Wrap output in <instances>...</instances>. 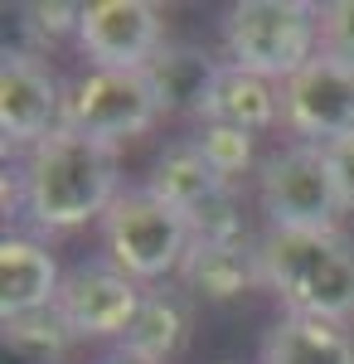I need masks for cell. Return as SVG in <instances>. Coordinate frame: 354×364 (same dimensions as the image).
Segmentation results:
<instances>
[{"label": "cell", "mask_w": 354, "mask_h": 364, "mask_svg": "<svg viewBox=\"0 0 354 364\" xmlns=\"http://www.w3.org/2000/svg\"><path fill=\"white\" fill-rule=\"evenodd\" d=\"M117 146H102L92 136H78L58 127L49 141H39L25 156L20 170V204L44 233H68L87 219H102L112 199L122 195L117 185Z\"/></svg>", "instance_id": "6da1fadb"}, {"label": "cell", "mask_w": 354, "mask_h": 364, "mask_svg": "<svg viewBox=\"0 0 354 364\" xmlns=\"http://www.w3.org/2000/svg\"><path fill=\"white\" fill-rule=\"evenodd\" d=\"M262 282L286 316L354 321V238L340 228H267Z\"/></svg>", "instance_id": "7a4b0ae2"}, {"label": "cell", "mask_w": 354, "mask_h": 364, "mask_svg": "<svg viewBox=\"0 0 354 364\" xmlns=\"http://www.w3.org/2000/svg\"><path fill=\"white\" fill-rule=\"evenodd\" d=\"M223 49L233 68L286 83L321 54V10L311 0H238L223 15Z\"/></svg>", "instance_id": "3957f363"}, {"label": "cell", "mask_w": 354, "mask_h": 364, "mask_svg": "<svg viewBox=\"0 0 354 364\" xmlns=\"http://www.w3.org/2000/svg\"><path fill=\"white\" fill-rule=\"evenodd\" d=\"M102 248L107 262L132 282H161L185 267L194 248V228L180 209H170L156 190H122L102 214Z\"/></svg>", "instance_id": "277c9868"}, {"label": "cell", "mask_w": 354, "mask_h": 364, "mask_svg": "<svg viewBox=\"0 0 354 364\" xmlns=\"http://www.w3.org/2000/svg\"><path fill=\"white\" fill-rule=\"evenodd\" d=\"M257 204L272 228H335V219L345 214V199L330 175L326 146L296 141L267 156L257 170Z\"/></svg>", "instance_id": "5b68a950"}, {"label": "cell", "mask_w": 354, "mask_h": 364, "mask_svg": "<svg viewBox=\"0 0 354 364\" xmlns=\"http://www.w3.org/2000/svg\"><path fill=\"white\" fill-rule=\"evenodd\" d=\"M161 102L146 73H122V68H92L63 97V127L92 136L102 146H117L127 136H141L161 122Z\"/></svg>", "instance_id": "8992f818"}, {"label": "cell", "mask_w": 354, "mask_h": 364, "mask_svg": "<svg viewBox=\"0 0 354 364\" xmlns=\"http://www.w3.org/2000/svg\"><path fill=\"white\" fill-rule=\"evenodd\" d=\"M281 122L311 146L354 132V63L335 54H316L296 78L281 83Z\"/></svg>", "instance_id": "52a82bcc"}, {"label": "cell", "mask_w": 354, "mask_h": 364, "mask_svg": "<svg viewBox=\"0 0 354 364\" xmlns=\"http://www.w3.org/2000/svg\"><path fill=\"white\" fill-rule=\"evenodd\" d=\"M146 287L132 282L122 267L112 262H82L73 272H63L54 311L63 316V326L73 331V340H122L127 326L136 321Z\"/></svg>", "instance_id": "ba28073f"}, {"label": "cell", "mask_w": 354, "mask_h": 364, "mask_svg": "<svg viewBox=\"0 0 354 364\" xmlns=\"http://www.w3.org/2000/svg\"><path fill=\"white\" fill-rule=\"evenodd\" d=\"M78 44L92 58V68L146 73V63L165 49L161 5H151V0H92V5H82Z\"/></svg>", "instance_id": "9c48e42d"}, {"label": "cell", "mask_w": 354, "mask_h": 364, "mask_svg": "<svg viewBox=\"0 0 354 364\" xmlns=\"http://www.w3.org/2000/svg\"><path fill=\"white\" fill-rule=\"evenodd\" d=\"M63 87L34 54H5L0 68V136L5 151L39 146L63 127Z\"/></svg>", "instance_id": "30bf717a"}, {"label": "cell", "mask_w": 354, "mask_h": 364, "mask_svg": "<svg viewBox=\"0 0 354 364\" xmlns=\"http://www.w3.org/2000/svg\"><path fill=\"white\" fill-rule=\"evenodd\" d=\"M58 287H63V277H58L54 252L39 238L5 233V243H0V321L49 311L58 301Z\"/></svg>", "instance_id": "8fae6325"}, {"label": "cell", "mask_w": 354, "mask_h": 364, "mask_svg": "<svg viewBox=\"0 0 354 364\" xmlns=\"http://www.w3.org/2000/svg\"><path fill=\"white\" fill-rule=\"evenodd\" d=\"M146 78L156 87V102L165 117H204L218 78H223V63L199 44H165L146 63Z\"/></svg>", "instance_id": "7c38bea8"}, {"label": "cell", "mask_w": 354, "mask_h": 364, "mask_svg": "<svg viewBox=\"0 0 354 364\" xmlns=\"http://www.w3.org/2000/svg\"><path fill=\"white\" fill-rule=\"evenodd\" d=\"M180 287L190 296H204V301H238L247 291L267 287L262 282V252L257 243H204L194 238L190 257L180 267Z\"/></svg>", "instance_id": "4fadbf2b"}, {"label": "cell", "mask_w": 354, "mask_h": 364, "mask_svg": "<svg viewBox=\"0 0 354 364\" xmlns=\"http://www.w3.org/2000/svg\"><path fill=\"white\" fill-rule=\"evenodd\" d=\"M190 326H194L190 291H180V287H146L136 321L122 336V360H132V364L175 360L185 350V340H190Z\"/></svg>", "instance_id": "5bb4252c"}, {"label": "cell", "mask_w": 354, "mask_h": 364, "mask_svg": "<svg viewBox=\"0 0 354 364\" xmlns=\"http://www.w3.org/2000/svg\"><path fill=\"white\" fill-rule=\"evenodd\" d=\"M146 190H156L170 209H180L185 219H194L204 204H214L218 195H228L233 180H223L214 170V161L199 151V141L185 136V141H170L161 156H156Z\"/></svg>", "instance_id": "9a60e30c"}, {"label": "cell", "mask_w": 354, "mask_h": 364, "mask_svg": "<svg viewBox=\"0 0 354 364\" xmlns=\"http://www.w3.org/2000/svg\"><path fill=\"white\" fill-rule=\"evenodd\" d=\"M257 364H354V336L340 321L281 316L262 340Z\"/></svg>", "instance_id": "2e32d148"}, {"label": "cell", "mask_w": 354, "mask_h": 364, "mask_svg": "<svg viewBox=\"0 0 354 364\" xmlns=\"http://www.w3.org/2000/svg\"><path fill=\"white\" fill-rule=\"evenodd\" d=\"M199 122H223V127H243V132H267L281 122V92L257 73H243L233 63H223V78H218L214 97Z\"/></svg>", "instance_id": "e0dca14e"}, {"label": "cell", "mask_w": 354, "mask_h": 364, "mask_svg": "<svg viewBox=\"0 0 354 364\" xmlns=\"http://www.w3.org/2000/svg\"><path fill=\"white\" fill-rule=\"evenodd\" d=\"M5 345L25 360H63V350L73 345V331L63 326V316L54 306L34 311V316H15L5 321Z\"/></svg>", "instance_id": "ac0fdd59"}, {"label": "cell", "mask_w": 354, "mask_h": 364, "mask_svg": "<svg viewBox=\"0 0 354 364\" xmlns=\"http://www.w3.org/2000/svg\"><path fill=\"white\" fill-rule=\"evenodd\" d=\"M194 141H199V151L214 161V170L223 175V180H238V175H243V170H252V161H257V136H252V132H243V127L199 122Z\"/></svg>", "instance_id": "d6986e66"}, {"label": "cell", "mask_w": 354, "mask_h": 364, "mask_svg": "<svg viewBox=\"0 0 354 364\" xmlns=\"http://www.w3.org/2000/svg\"><path fill=\"white\" fill-rule=\"evenodd\" d=\"M321 54L354 63V0L321 5Z\"/></svg>", "instance_id": "ffe728a7"}, {"label": "cell", "mask_w": 354, "mask_h": 364, "mask_svg": "<svg viewBox=\"0 0 354 364\" xmlns=\"http://www.w3.org/2000/svg\"><path fill=\"white\" fill-rule=\"evenodd\" d=\"M82 25V5H25V29L34 39H63V34H78Z\"/></svg>", "instance_id": "44dd1931"}, {"label": "cell", "mask_w": 354, "mask_h": 364, "mask_svg": "<svg viewBox=\"0 0 354 364\" xmlns=\"http://www.w3.org/2000/svg\"><path fill=\"white\" fill-rule=\"evenodd\" d=\"M326 161H330L335 185H340L345 209H354V132H350V136H340V141H330V146H326Z\"/></svg>", "instance_id": "7402d4cb"}, {"label": "cell", "mask_w": 354, "mask_h": 364, "mask_svg": "<svg viewBox=\"0 0 354 364\" xmlns=\"http://www.w3.org/2000/svg\"><path fill=\"white\" fill-rule=\"evenodd\" d=\"M107 364H132V360H107Z\"/></svg>", "instance_id": "603a6c76"}]
</instances>
